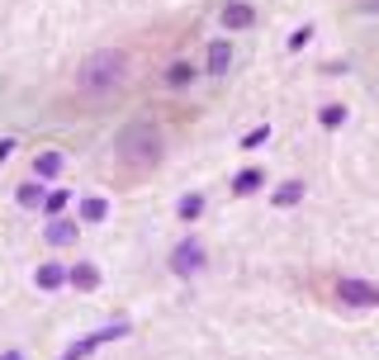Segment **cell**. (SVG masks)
<instances>
[{
	"mask_svg": "<svg viewBox=\"0 0 379 360\" xmlns=\"http://www.w3.org/2000/svg\"><path fill=\"white\" fill-rule=\"evenodd\" d=\"M128 81V52L119 47H100V52H90L81 62V72H76V95L85 100H105V95H119Z\"/></svg>",
	"mask_w": 379,
	"mask_h": 360,
	"instance_id": "obj_1",
	"label": "cell"
},
{
	"mask_svg": "<svg viewBox=\"0 0 379 360\" xmlns=\"http://www.w3.org/2000/svg\"><path fill=\"white\" fill-rule=\"evenodd\" d=\"M114 152H119V161H124L128 171H152L162 161V128L152 119L124 123L119 138H114Z\"/></svg>",
	"mask_w": 379,
	"mask_h": 360,
	"instance_id": "obj_2",
	"label": "cell"
},
{
	"mask_svg": "<svg viewBox=\"0 0 379 360\" xmlns=\"http://www.w3.org/2000/svg\"><path fill=\"white\" fill-rule=\"evenodd\" d=\"M337 294L346 308H379V289H370L365 280H341Z\"/></svg>",
	"mask_w": 379,
	"mask_h": 360,
	"instance_id": "obj_3",
	"label": "cell"
},
{
	"mask_svg": "<svg viewBox=\"0 0 379 360\" xmlns=\"http://www.w3.org/2000/svg\"><path fill=\"white\" fill-rule=\"evenodd\" d=\"M199 266H204V246H199V242H180V246L171 251V271H175V275H195Z\"/></svg>",
	"mask_w": 379,
	"mask_h": 360,
	"instance_id": "obj_4",
	"label": "cell"
},
{
	"mask_svg": "<svg viewBox=\"0 0 379 360\" xmlns=\"http://www.w3.org/2000/svg\"><path fill=\"white\" fill-rule=\"evenodd\" d=\"M252 24H256L252 5H242V0H228L223 5V29H252Z\"/></svg>",
	"mask_w": 379,
	"mask_h": 360,
	"instance_id": "obj_5",
	"label": "cell"
},
{
	"mask_svg": "<svg viewBox=\"0 0 379 360\" xmlns=\"http://www.w3.org/2000/svg\"><path fill=\"white\" fill-rule=\"evenodd\" d=\"M228 62H232V47L228 43H209V76H223Z\"/></svg>",
	"mask_w": 379,
	"mask_h": 360,
	"instance_id": "obj_6",
	"label": "cell"
},
{
	"mask_svg": "<svg viewBox=\"0 0 379 360\" xmlns=\"http://www.w3.org/2000/svg\"><path fill=\"white\" fill-rule=\"evenodd\" d=\"M261 180H266V176H261L256 166H247V171L232 180V190H237V195H252V190H261Z\"/></svg>",
	"mask_w": 379,
	"mask_h": 360,
	"instance_id": "obj_7",
	"label": "cell"
},
{
	"mask_svg": "<svg viewBox=\"0 0 379 360\" xmlns=\"http://www.w3.org/2000/svg\"><path fill=\"white\" fill-rule=\"evenodd\" d=\"M299 200H303V185H299V180H285V185L275 190V204H280V209H290V204H299Z\"/></svg>",
	"mask_w": 379,
	"mask_h": 360,
	"instance_id": "obj_8",
	"label": "cell"
},
{
	"mask_svg": "<svg viewBox=\"0 0 379 360\" xmlns=\"http://www.w3.org/2000/svg\"><path fill=\"white\" fill-rule=\"evenodd\" d=\"M67 280L76 284V289H95V284H100V271H95V266H76Z\"/></svg>",
	"mask_w": 379,
	"mask_h": 360,
	"instance_id": "obj_9",
	"label": "cell"
},
{
	"mask_svg": "<svg viewBox=\"0 0 379 360\" xmlns=\"http://www.w3.org/2000/svg\"><path fill=\"white\" fill-rule=\"evenodd\" d=\"M72 237H76V223H52V228H47V242H52V246H67Z\"/></svg>",
	"mask_w": 379,
	"mask_h": 360,
	"instance_id": "obj_10",
	"label": "cell"
},
{
	"mask_svg": "<svg viewBox=\"0 0 379 360\" xmlns=\"http://www.w3.org/2000/svg\"><path fill=\"white\" fill-rule=\"evenodd\" d=\"M105 213H109V204H105V200H85L81 204V218H85V223H105Z\"/></svg>",
	"mask_w": 379,
	"mask_h": 360,
	"instance_id": "obj_11",
	"label": "cell"
},
{
	"mask_svg": "<svg viewBox=\"0 0 379 360\" xmlns=\"http://www.w3.org/2000/svg\"><path fill=\"white\" fill-rule=\"evenodd\" d=\"M62 280H67V266H43V271H39V284H43V289H57Z\"/></svg>",
	"mask_w": 379,
	"mask_h": 360,
	"instance_id": "obj_12",
	"label": "cell"
},
{
	"mask_svg": "<svg viewBox=\"0 0 379 360\" xmlns=\"http://www.w3.org/2000/svg\"><path fill=\"white\" fill-rule=\"evenodd\" d=\"M57 171H62V152H43L39 157V176L47 180V176H57Z\"/></svg>",
	"mask_w": 379,
	"mask_h": 360,
	"instance_id": "obj_13",
	"label": "cell"
},
{
	"mask_svg": "<svg viewBox=\"0 0 379 360\" xmlns=\"http://www.w3.org/2000/svg\"><path fill=\"white\" fill-rule=\"evenodd\" d=\"M166 81H171V85H190V81H195V67H185V62H175Z\"/></svg>",
	"mask_w": 379,
	"mask_h": 360,
	"instance_id": "obj_14",
	"label": "cell"
},
{
	"mask_svg": "<svg viewBox=\"0 0 379 360\" xmlns=\"http://www.w3.org/2000/svg\"><path fill=\"white\" fill-rule=\"evenodd\" d=\"M341 123H346V109L341 105H327L323 109V128H341Z\"/></svg>",
	"mask_w": 379,
	"mask_h": 360,
	"instance_id": "obj_15",
	"label": "cell"
},
{
	"mask_svg": "<svg viewBox=\"0 0 379 360\" xmlns=\"http://www.w3.org/2000/svg\"><path fill=\"white\" fill-rule=\"evenodd\" d=\"M199 213H204V200H199V195L180 200V218H199Z\"/></svg>",
	"mask_w": 379,
	"mask_h": 360,
	"instance_id": "obj_16",
	"label": "cell"
},
{
	"mask_svg": "<svg viewBox=\"0 0 379 360\" xmlns=\"http://www.w3.org/2000/svg\"><path fill=\"white\" fill-rule=\"evenodd\" d=\"M19 204H24V209L43 204V190H39V185H24V190H19Z\"/></svg>",
	"mask_w": 379,
	"mask_h": 360,
	"instance_id": "obj_17",
	"label": "cell"
},
{
	"mask_svg": "<svg viewBox=\"0 0 379 360\" xmlns=\"http://www.w3.org/2000/svg\"><path fill=\"white\" fill-rule=\"evenodd\" d=\"M43 209H47V213H62V209H67V195H62V190H52V195L43 200Z\"/></svg>",
	"mask_w": 379,
	"mask_h": 360,
	"instance_id": "obj_18",
	"label": "cell"
},
{
	"mask_svg": "<svg viewBox=\"0 0 379 360\" xmlns=\"http://www.w3.org/2000/svg\"><path fill=\"white\" fill-rule=\"evenodd\" d=\"M266 138H270V128H252V133H247V138H242V147H261V142H266Z\"/></svg>",
	"mask_w": 379,
	"mask_h": 360,
	"instance_id": "obj_19",
	"label": "cell"
},
{
	"mask_svg": "<svg viewBox=\"0 0 379 360\" xmlns=\"http://www.w3.org/2000/svg\"><path fill=\"white\" fill-rule=\"evenodd\" d=\"M5 360H19V356H5Z\"/></svg>",
	"mask_w": 379,
	"mask_h": 360,
	"instance_id": "obj_20",
	"label": "cell"
}]
</instances>
